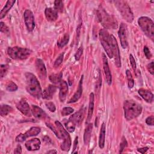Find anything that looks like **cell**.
Returning <instances> with one entry per match:
<instances>
[{
    "label": "cell",
    "mask_w": 154,
    "mask_h": 154,
    "mask_svg": "<svg viewBox=\"0 0 154 154\" xmlns=\"http://www.w3.org/2000/svg\"><path fill=\"white\" fill-rule=\"evenodd\" d=\"M26 79V88L31 96L39 99L42 94V88L37 78L34 75L30 72H26L25 74Z\"/></svg>",
    "instance_id": "6da1fadb"
},
{
    "label": "cell",
    "mask_w": 154,
    "mask_h": 154,
    "mask_svg": "<svg viewBox=\"0 0 154 154\" xmlns=\"http://www.w3.org/2000/svg\"><path fill=\"white\" fill-rule=\"evenodd\" d=\"M123 109L126 119L131 120L141 114L142 106L135 100H126L123 103Z\"/></svg>",
    "instance_id": "7a4b0ae2"
},
{
    "label": "cell",
    "mask_w": 154,
    "mask_h": 154,
    "mask_svg": "<svg viewBox=\"0 0 154 154\" xmlns=\"http://www.w3.org/2000/svg\"><path fill=\"white\" fill-rule=\"evenodd\" d=\"M97 16L99 21L101 24L107 29H116L117 28V21L111 14L107 13V12L102 7H100L97 11Z\"/></svg>",
    "instance_id": "3957f363"
},
{
    "label": "cell",
    "mask_w": 154,
    "mask_h": 154,
    "mask_svg": "<svg viewBox=\"0 0 154 154\" xmlns=\"http://www.w3.org/2000/svg\"><path fill=\"white\" fill-rule=\"evenodd\" d=\"M138 23L143 32L152 40L154 38V24L152 20L146 16H141L138 19Z\"/></svg>",
    "instance_id": "277c9868"
},
{
    "label": "cell",
    "mask_w": 154,
    "mask_h": 154,
    "mask_svg": "<svg viewBox=\"0 0 154 154\" xmlns=\"http://www.w3.org/2000/svg\"><path fill=\"white\" fill-rule=\"evenodd\" d=\"M32 53V51L27 48L18 46L9 47L7 49L8 56L13 60H22L26 59Z\"/></svg>",
    "instance_id": "5b68a950"
},
{
    "label": "cell",
    "mask_w": 154,
    "mask_h": 154,
    "mask_svg": "<svg viewBox=\"0 0 154 154\" xmlns=\"http://www.w3.org/2000/svg\"><path fill=\"white\" fill-rule=\"evenodd\" d=\"M114 5L120 12L122 17L129 23L132 22L134 20L133 13L128 4L125 1H114Z\"/></svg>",
    "instance_id": "8992f818"
},
{
    "label": "cell",
    "mask_w": 154,
    "mask_h": 154,
    "mask_svg": "<svg viewBox=\"0 0 154 154\" xmlns=\"http://www.w3.org/2000/svg\"><path fill=\"white\" fill-rule=\"evenodd\" d=\"M100 43L106 52L107 55L109 58H113L111 47V38L110 34L105 29H101L99 33Z\"/></svg>",
    "instance_id": "52a82bcc"
},
{
    "label": "cell",
    "mask_w": 154,
    "mask_h": 154,
    "mask_svg": "<svg viewBox=\"0 0 154 154\" xmlns=\"http://www.w3.org/2000/svg\"><path fill=\"white\" fill-rule=\"evenodd\" d=\"M55 125L58 129L60 134L61 135L62 139L64 140L63 142L61 144V149L62 150L68 152L71 147V138L66 130L64 128L61 123L58 121L55 122Z\"/></svg>",
    "instance_id": "ba28073f"
},
{
    "label": "cell",
    "mask_w": 154,
    "mask_h": 154,
    "mask_svg": "<svg viewBox=\"0 0 154 154\" xmlns=\"http://www.w3.org/2000/svg\"><path fill=\"white\" fill-rule=\"evenodd\" d=\"M111 38V51L112 53L113 57L114 58L115 64L117 67H121V60H120V51L119 48V46L117 42L116 39L114 37L113 35H110Z\"/></svg>",
    "instance_id": "9c48e42d"
},
{
    "label": "cell",
    "mask_w": 154,
    "mask_h": 154,
    "mask_svg": "<svg viewBox=\"0 0 154 154\" xmlns=\"http://www.w3.org/2000/svg\"><path fill=\"white\" fill-rule=\"evenodd\" d=\"M40 128L38 127L34 126L31 127L24 134H20L16 137V141L18 143H22L27 138L37 135L40 132Z\"/></svg>",
    "instance_id": "30bf717a"
},
{
    "label": "cell",
    "mask_w": 154,
    "mask_h": 154,
    "mask_svg": "<svg viewBox=\"0 0 154 154\" xmlns=\"http://www.w3.org/2000/svg\"><path fill=\"white\" fill-rule=\"evenodd\" d=\"M24 21L29 32H31L35 28V20L32 12L30 10H26L23 14Z\"/></svg>",
    "instance_id": "8fae6325"
},
{
    "label": "cell",
    "mask_w": 154,
    "mask_h": 154,
    "mask_svg": "<svg viewBox=\"0 0 154 154\" xmlns=\"http://www.w3.org/2000/svg\"><path fill=\"white\" fill-rule=\"evenodd\" d=\"M119 37L120 38L121 46L123 49L127 48L128 46V36H127V26L126 24L122 23L120 24L119 31Z\"/></svg>",
    "instance_id": "7c38bea8"
},
{
    "label": "cell",
    "mask_w": 154,
    "mask_h": 154,
    "mask_svg": "<svg viewBox=\"0 0 154 154\" xmlns=\"http://www.w3.org/2000/svg\"><path fill=\"white\" fill-rule=\"evenodd\" d=\"M35 69L38 76L41 79H45L47 76V71L43 60L37 58L35 61Z\"/></svg>",
    "instance_id": "4fadbf2b"
},
{
    "label": "cell",
    "mask_w": 154,
    "mask_h": 154,
    "mask_svg": "<svg viewBox=\"0 0 154 154\" xmlns=\"http://www.w3.org/2000/svg\"><path fill=\"white\" fill-rule=\"evenodd\" d=\"M16 108L18 110H19L23 115L31 117L32 112L30 109L29 104L25 100H21L16 104Z\"/></svg>",
    "instance_id": "5bb4252c"
},
{
    "label": "cell",
    "mask_w": 154,
    "mask_h": 154,
    "mask_svg": "<svg viewBox=\"0 0 154 154\" xmlns=\"http://www.w3.org/2000/svg\"><path fill=\"white\" fill-rule=\"evenodd\" d=\"M102 60H103V70L105 75V79L106 81L107 84L110 85L112 83V76L111 73V71L109 70V67L108 66V59L105 55V54H102Z\"/></svg>",
    "instance_id": "9a60e30c"
},
{
    "label": "cell",
    "mask_w": 154,
    "mask_h": 154,
    "mask_svg": "<svg viewBox=\"0 0 154 154\" xmlns=\"http://www.w3.org/2000/svg\"><path fill=\"white\" fill-rule=\"evenodd\" d=\"M84 117V109L81 108L78 111L72 114L69 117V120L72 122L75 125L79 126L82 122Z\"/></svg>",
    "instance_id": "2e32d148"
},
{
    "label": "cell",
    "mask_w": 154,
    "mask_h": 154,
    "mask_svg": "<svg viewBox=\"0 0 154 154\" xmlns=\"http://www.w3.org/2000/svg\"><path fill=\"white\" fill-rule=\"evenodd\" d=\"M41 142L38 138H32L25 143V147L28 150L34 151L40 149Z\"/></svg>",
    "instance_id": "e0dca14e"
},
{
    "label": "cell",
    "mask_w": 154,
    "mask_h": 154,
    "mask_svg": "<svg viewBox=\"0 0 154 154\" xmlns=\"http://www.w3.org/2000/svg\"><path fill=\"white\" fill-rule=\"evenodd\" d=\"M68 93V85L67 83L64 81L61 80L60 82V92H59V98L61 102H64Z\"/></svg>",
    "instance_id": "ac0fdd59"
},
{
    "label": "cell",
    "mask_w": 154,
    "mask_h": 154,
    "mask_svg": "<svg viewBox=\"0 0 154 154\" xmlns=\"http://www.w3.org/2000/svg\"><path fill=\"white\" fill-rule=\"evenodd\" d=\"M57 90V87L53 85H49L43 91L42 97L44 99L49 100L51 99L53 97V95Z\"/></svg>",
    "instance_id": "d6986e66"
},
{
    "label": "cell",
    "mask_w": 154,
    "mask_h": 154,
    "mask_svg": "<svg viewBox=\"0 0 154 154\" xmlns=\"http://www.w3.org/2000/svg\"><path fill=\"white\" fill-rule=\"evenodd\" d=\"M31 112L35 118L38 119H44L47 117L46 113L37 105H32Z\"/></svg>",
    "instance_id": "ffe728a7"
},
{
    "label": "cell",
    "mask_w": 154,
    "mask_h": 154,
    "mask_svg": "<svg viewBox=\"0 0 154 154\" xmlns=\"http://www.w3.org/2000/svg\"><path fill=\"white\" fill-rule=\"evenodd\" d=\"M138 94L140 96L147 102L152 103L153 100V93L146 89L140 88L138 90Z\"/></svg>",
    "instance_id": "44dd1931"
},
{
    "label": "cell",
    "mask_w": 154,
    "mask_h": 154,
    "mask_svg": "<svg viewBox=\"0 0 154 154\" xmlns=\"http://www.w3.org/2000/svg\"><path fill=\"white\" fill-rule=\"evenodd\" d=\"M46 18L49 21H55L58 18V12L52 8H46L45 11Z\"/></svg>",
    "instance_id": "7402d4cb"
},
{
    "label": "cell",
    "mask_w": 154,
    "mask_h": 154,
    "mask_svg": "<svg viewBox=\"0 0 154 154\" xmlns=\"http://www.w3.org/2000/svg\"><path fill=\"white\" fill-rule=\"evenodd\" d=\"M82 79H83V76H82V77L79 81L78 88L76 91L75 92V93L74 94L73 97L69 100L68 103H74V102L78 101L80 99V97L82 95Z\"/></svg>",
    "instance_id": "603a6c76"
},
{
    "label": "cell",
    "mask_w": 154,
    "mask_h": 154,
    "mask_svg": "<svg viewBox=\"0 0 154 154\" xmlns=\"http://www.w3.org/2000/svg\"><path fill=\"white\" fill-rule=\"evenodd\" d=\"M94 95L93 93H91L89 96V103L87 114V122H90L91 120L94 110Z\"/></svg>",
    "instance_id": "cb8c5ba5"
},
{
    "label": "cell",
    "mask_w": 154,
    "mask_h": 154,
    "mask_svg": "<svg viewBox=\"0 0 154 154\" xmlns=\"http://www.w3.org/2000/svg\"><path fill=\"white\" fill-rule=\"evenodd\" d=\"M14 3H15V1H14V0H9V1H7L5 5H4V7H3V8L1 10V11L0 12V19H1L4 18L6 16V14L10 11V10L11 8V7L13 6Z\"/></svg>",
    "instance_id": "d4e9b609"
},
{
    "label": "cell",
    "mask_w": 154,
    "mask_h": 154,
    "mask_svg": "<svg viewBox=\"0 0 154 154\" xmlns=\"http://www.w3.org/2000/svg\"><path fill=\"white\" fill-rule=\"evenodd\" d=\"M92 129H93V124L89 123L85 129L84 134V142L86 146L88 145L90 143Z\"/></svg>",
    "instance_id": "484cf974"
},
{
    "label": "cell",
    "mask_w": 154,
    "mask_h": 154,
    "mask_svg": "<svg viewBox=\"0 0 154 154\" xmlns=\"http://www.w3.org/2000/svg\"><path fill=\"white\" fill-rule=\"evenodd\" d=\"M105 131H106V126L104 123H103L101 125L100 135L99 138V146L100 149H103L105 145Z\"/></svg>",
    "instance_id": "4316f807"
},
{
    "label": "cell",
    "mask_w": 154,
    "mask_h": 154,
    "mask_svg": "<svg viewBox=\"0 0 154 154\" xmlns=\"http://www.w3.org/2000/svg\"><path fill=\"white\" fill-rule=\"evenodd\" d=\"M13 110V108L8 105H2L1 106V110H0V114L1 116H5L8 114Z\"/></svg>",
    "instance_id": "83f0119b"
},
{
    "label": "cell",
    "mask_w": 154,
    "mask_h": 154,
    "mask_svg": "<svg viewBox=\"0 0 154 154\" xmlns=\"http://www.w3.org/2000/svg\"><path fill=\"white\" fill-rule=\"evenodd\" d=\"M69 40V35L67 33H65L63 35V37L60 38L59 41H58L57 45L59 48H63L67 44Z\"/></svg>",
    "instance_id": "f1b7e54d"
},
{
    "label": "cell",
    "mask_w": 154,
    "mask_h": 154,
    "mask_svg": "<svg viewBox=\"0 0 154 154\" xmlns=\"http://www.w3.org/2000/svg\"><path fill=\"white\" fill-rule=\"evenodd\" d=\"M62 73H60L58 74H52L49 76V80L54 84H57V83H60V81L62 80L61 78H62Z\"/></svg>",
    "instance_id": "f546056e"
},
{
    "label": "cell",
    "mask_w": 154,
    "mask_h": 154,
    "mask_svg": "<svg viewBox=\"0 0 154 154\" xmlns=\"http://www.w3.org/2000/svg\"><path fill=\"white\" fill-rule=\"evenodd\" d=\"M126 75L127 76V79L128 80V87H129V88H133V87L134 85V81L132 78V74L129 70H127L126 72Z\"/></svg>",
    "instance_id": "4dcf8cb0"
},
{
    "label": "cell",
    "mask_w": 154,
    "mask_h": 154,
    "mask_svg": "<svg viewBox=\"0 0 154 154\" xmlns=\"http://www.w3.org/2000/svg\"><path fill=\"white\" fill-rule=\"evenodd\" d=\"M64 125H65L67 131L69 132H73L75 129L76 125L69 120H68L66 122H64Z\"/></svg>",
    "instance_id": "1f68e13d"
},
{
    "label": "cell",
    "mask_w": 154,
    "mask_h": 154,
    "mask_svg": "<svg viewBox=\"0 0 154 154\" xmlns=\"http://www.w3.org/2000/svg\"><path fill=\"white\" fill-rule=\"evenodd\" d=\"M63 2L62 1L56 0L54 2V9L57 12H62L63 11Z\"/></svg>",
    "instance_id": "d6a6232c"
},
{
    "label": "cell",
    "mask_w": 154,
    "mask_h": 154,
    "mask_svg": "<svg viewBox=\"0 0 154 154\" xmlns=\"http://www.w3.org/2000/svg\"><path fill=\"white\" fill-rule=\"evenodd\" d=\"M46 126H47L48 127H49V128L54 132V134L56 135V136H57L58 138L62 139L61 135V134H60V132H59V131H58V129L57 128L56 126H53L52 124H51V123H46Z\"/></svg>",
    "instance_id": "836d02e7"
},
{
    "label": "cell",
    "mask_w": 154,
    "mask_h": 154,
    "mask_svg": "<svg viewBox=\"0 0 154 154\" xmlns=\"http://www.w3.org/2000/svg\"><path fill=\"white\" fill-rule=\"evenodd\" d=\"M18 88V87L17 85L14 83L12 81H10L8 83V84L7 85V87H6V89L9 91H11V92H13V91H16Z\"/></svg>",
    "instance_id": "e575fe53"
},
{
    "label": "cell",
    "mask_w": 154,
    "mask_h": 154,
    "mask_svg": "<svg viewBox=\"0 0 154 154\" xmlns=\"http://www.w3.org/2000/svg\"><path fill=\"white\" fill-rule=\"evenodd\" d=\"M74 111V109L71 107H64L62 109L61 114L62 116H66L71 114Z\"/></svg>",
    "instance_id": "d590c367"
},
{
    "label": "cell",
    "mask_w": 154,
    "mask_h": 154,
    "mask_svg": "<svg viewBox=\"0 0 154 154\" xmlns=\"http://www.w3.org/2000/svg\"><path fill=\"white\" fill-rule=\"evenodd\" d=\"M8 69V66L7 64H1L0 67V73H1V78H2L7 72Z\"/></svg>",
    "instance_id": "8d00e7d4"
},
{
    "label": "cell",
    "mask_w": 154,
    "mask_h": 154,
    "mask_svg": "<svg viewBox=\"0 0 154 154\" xmlns=\"http://www.w3.org/2000/svg\"><path fill=\"white\" fill-rule=\"evenodd\" d=\"M127 146H128L127 141H126V138H125L124 137H123L122 140V141H121V143H120V144L119 153H122L123 151V150L125 149V148L126 147H127Z\"/></svg>",
    "instance_id": "74e56055"
},
{
    "label": "cell",
    "mask_w": 154,
    "mask_h": 154,
    "mask_svg": "<svg viewBox=\"0 0 154 154\" xmlns=\"http://www.w3.org/2000/svg\"><path fill=\"white\" fill-rule=\"evenodd\" d=\"M0 30L1 32H3L6 34H8L10 32L8 26L2 22H0Z\"/></svg>",
    "instance_id": "f35d334b"
},
{
    "label": "cell",
    "mask_w": 154,
    "mask_h": 154,
    "mask_svg": "<svg viewBox=\"0 0 154 154\" xmlns=\"http://www.w3.org/2000/svg\"><path fill=\"white\" fill-rule=\"evenodd\" d=\"M63 57H64V53H61L58 57V58L55 60V62H54V67H57L58 66H59L63 62Z\"/></svg>",
    "instance_id": "ab89813d"
},
{
    "label": "cell",
    "mask_w": 154,
    "mask_h": 154,
    "mask_svg": "<svg viewBox=\"0 0 154 154\" xmlns=\"http://www.w3.org/2000/svg\"><path fill=\"white\" fill-rule=\"evenodd\" d=\"M46 106L47 107V108L52 112H54L55 111V109H56V108H55V104L52 102H46Z\"/></svg>",
    "instance_id": "60d3db41"
},
{
    "label": "cell",
    "mask_w": 154,
    "mask_h": 154,
    "mask_svg": "<svg viewBox=\"0 0 154 154\" xmlns=\"http://www.w3.org/2000/svg\"><path fill=\"white\" fill-rule=\"evenodd\" d=\"M82 52H83V48H82V46H81L78 48V49L77 50L75 54V58L76 60H79L80 59V58L82 55Z\"/></svg>",
    "instance_id": "b9f144b4"
},
{
    "label": "cell",
    "mask_w": 154,
    "mask_h": 154,
    "mask_svg": "<svg viewBox=\"0 0 154 154\" xmlns=\"http://www.w3.org/2000/svg\"><path fill=\"white\" fill-rule=\"evenodd\" d=\"M129 60H130L132 67L135 70L136 69V67H137V64H136V62H135V58H134V57H133V55L132 54L129 55Z\"/></svg>",
    "instance_id": "7bdbcfd3"
},
{
    "label": "cell",
    "mask_w": 154,
    "mask_h": 154,
    "mask_svg": "<svg viewBox=\"0 0 154 154\" xmlns=\"http://www.w3.org/2000/svg\"><path fill=\"white\" fill-rule=\"evenodd\" d=\"M143 51H144V55L146 57V58L147 59H150L152 57V54L150 53V51L149 49L147 46H144V49H143Z\"/></svg>",
    "instance_id": "ee69618b"
},
{
    "label": "cell",
    "mask_w": 154,
    "mask_h": 154,
    "mask_svg": "<svg viewBox=\"0 0 154 154\" xmlns=\"http://www.w3.org/2000/svg\"><path fill=\"white\" fill-rule=\"evenodd\" d=\"M146 123L148 125L153 126V124H154V117H153V116H150L148 117L146 119Z\"/></svg>",
    "instance_id": "f6af8a7d"
},
{
    "label": "cell",
    "mask_w": 154,
    "mask_h": 154,
    "mask_svg": "<svg viewBox=\"0 0 154 154\" xmlns=\"http://www.w3.org/2000/svg\"><path fill=\"white\" fill-rule=\"evenodd\" d=\"M147 69L148 70V71L152 74L153 75L154 73V70H153V61L150 62L149 64H147Z\"/></svg>",
    "instance_id": "bcb514c9"
},
{
    "label": "cell",
    "mask_w": 154,
    "mask_h": 154,
    "mask_svg": "<svg viewBox=\"0 0 154 154\" xmlns=\"http://www.w3.org/2000/svg\"><path fill=\"white\" fill-rule=\"evenodd\" d=\"M149 149V147H142V148H139V149H137V151L139 152L140 153L143 154L144 153H146Z\"/></svg>",
    "instance_id": "7dc6e473"
},
{
    "label": "cell",
    "mask_w": 154,
    "mask_h": 154,
    "mask_svg": "<svg viewBox=\"0 0 154 154\" xmlns=\"http://www.w3.org/2000/svg\"><path fill=\"white\" fill-rule=\"evenodd\" d=\"M22 153V147L20 145H17L16 148L14 150V153Z\"/></svg>",
    "instance_id": "c3c4849f"
},
{
    "label": "cell",
    "mask_w": 154,
    "mask_h": 154,
    "mask_svg": "<svg viewBox=\"0 0 154 154\" xmlns=\"http://www.w3.org/2000/svg\"><path fill=\"white\" fill-rule=\"evenodd\" d=\"M78 137H76L75 138V141H74V143H73V152H74L76 150V149L77 144H78Z\"/></svg>",
    "instance_id": "681fc988"
},
{
    "label": "cell",
    "mask_w": 154,
    "mask_h": 154,
    "mask_svg": "<svg viewBox=\"0 0 154 154\" xmlns=\"http://www.w3.org/2000/svg\"><path fill=\"white\" fill-rule=\"evenodd\" d=\"M43 140H44L45 141H46V143H49L51 142V140L48 136H45V137H44V138H43Z\"/></svg>",
    "instance_id": "f907efd6"
},
{
    "label": "cell",
    "mask_w": 154,
    "mask_h": 154,
    "mask_svg": "<svg viewBox=\"0 0 154 154\" xmlns=\"http://www.w3.org/2000/svg\"><path fill=\"white\" fill-rule=\"evenodd\" d=\"M57 153V152L55 150H51L46 152V153Z\"/></svg>",
    "instance_id": "816d5d0a"
}]
</instances>
